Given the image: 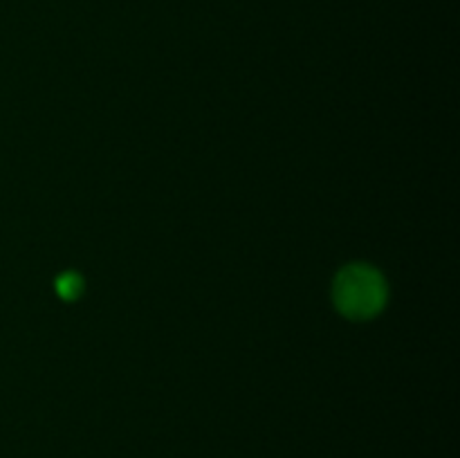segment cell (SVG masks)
Masks as SVG:
<instances>
[{
	"mask_svg": "<svg viewBox=\"0 0 460 458\" xmlns=\"http://www.w3.org/2000/svg\"><path fill=\"white\" fill-rule=\"evenodd\" d=\"M58 292H61V296H66V299H75L76 295L81 292V278L76 277V274H63L61 278H58Z\"/></svg>",
	"mask_w": 460,
	"mask_h": 458,
	"instance_id": "7a4b0ae2",
	"label": "cell"
},
{
	"mask_svg": "<svg viewBox=\"0 0 460 458\" xmlns=\"http://www.w3.org/2000/svg\"><path fill=\"white\" fill-rule=\"evenodd\" d=\"M335 305L349 319H368L382 310L386 286L380 272L368 265H349L335 278Z\"/></svg>",
	"mask_w": 460,
	"mask_h": 458,
	"instance_id": "6da1fadb",
	"label": "cell"
}]
</instances>
